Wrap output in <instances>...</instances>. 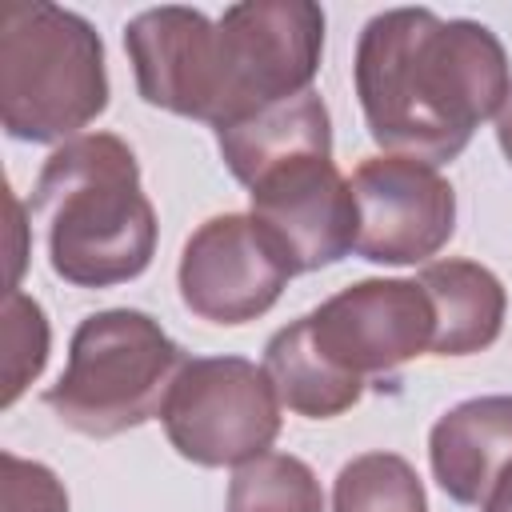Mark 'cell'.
Masks as SVG:
<instances>
[{"label": "cell", "instance_id": "cell-1", "mask_svg": "<svg viewBox=\"0 0 512 512\" xmlns=\"http://www.w3.org/2000/svg\"><path fill=\"white\" fill-rule=\"evenodd\" d=\"M352 72L368 136L388 156L424 164L456 160L512 88L496 32L480 20H440L432 8L372 16Z\"/></svg>", "mask_w": 512, "mask_h": 512}, {"label": "cell", "instance_id": "cell-2", "mask_svg": "<svg viewBox=\"0 0 512 512\" xmlns=\"http://www.w3.org/2000/svg\"><path fill=\"white\" fill-rule=\"evenodd\" d=\"M32 216L44 224L52 272L76 288H112L152 264L156 212L136 152L112 132L64 140L44 160Z\"/></svg>", "mask_w": 512, "mask_h": 512}, {"label": "cell", "instance_id": "cell-3", "mask_svg": "<svg viewBox=\"0 0 512 512\" xmlns=\"http://www.w3.org/2000/svg\"><path fill=\"white\" fill-rule=\"evenodd\" d=\"M108 108L104 44L96 28L60 4H0V120L32 144H56Z\"/></svg>", "mask_w": 512, "mask_h": 512}, {"label": "cell", "instance_id": "cell-4", "mask_svg": "<svg viewBox=\"0 0 512 512\" xmlns=\"http://www.w3.org/2000/svg\"><path fill=\"white\" fill-rule=\"evenodd\" d=\"M180 368V344L148 312L104 308L72 332L68 364L44 404L84 436H120L160 416Z\"/></svg>", "mask_w": 512, "mask_h": 512}, {"label": "cell", "instance_id": "cell-5", "mask_svg": "<svg viewBox=\"0 0 512 512\" xmlns=\"http://www.w3.org/2000/svg\"><path fill=\"white\" fill-rule=\"evenodd\" d=\"M324 52V12L312 0L232 4L216 20L212 128L308 92Z\"/></svg>", "mask_w": 512, "mask_h": 512}, {"label": "cell", "instance_id": "cell-6", "mask_svg": "<svg viewBox=\"0 0 512 512\" xmlns=\"http://www.w3.org/2000/svg\"><path fill=\"white\" fill-rule=\"evenodd\" d=\"M172 448L200 464H248L280 432V396L264 368L244 356H192L160 408Z\"/></svg>", "mask_w": 512, "mask_h": 512}, {"label": "cell", "instance_id": "cell-7", "mask_svg": "<svg viewBox=\"0 0 512 512\" xmlns=\"http://www.w3.org/2000/svg\"><path fill=\"white\" fill-rule=\"evenodd\" d=\"M348 188L356 200V252L372 264H420L456 232V192L436 164L368 156Z\"/></svg>", "mask_w": 512, "mask_h": 512}, {"label": "cell", "instance_id": "cell-8", "mask_svg": "<svg viewBox=\"0 0 512 512\" xmlns=\"http://www.w3.org/2000/svg\"><path fill=\"white\" fill-rule=\"evenodd\" d=\"M304 320L316 348L356 380L396 372L412 356L432 352L436 332L420 280H356Z\"/></svg>", "mask_w": 512, "mask_h": 512}, {"label": "cell", "instance_id": "cell-9", "mask_svg": "<svg viewBox=\"0 0 512 512\" xmlns=\"http://www.w3.org/2000/svg\"><path fill=\"white\" fill-rule=\"evenodd\" d=\"M252 220L296 272H316L356 248V200L332 156H296L248 184Z\"/></svg>", "mask_w": 512, "mask_h": 512}, {"label": "cell", "instance_id": "cell-10", "mask_svg": "<svg viewBox=\"0 0 512 512\" xmlns=\"http://www.w3.org/2000/svg\"><path fill=\"white\" fill-rule=\"evenodd\" d=\"M288 276L292 268L272 240L240 212L204 220L188 236L176 272L184 308L208 324H248L264 316L280 300Z\"/></svg>", "mask_w": 512, "mask_h": 512}, {"label": "cell", "instance_id": "cell-11", "mask_svg": "<svg viewBox=\"0 0 512 512\" xmlns=\"http://www.w3.org/2000/svg\"><path fill=\"white\" fill-rule=\"evenodd\" d=\"M136 88L152 108L212 124L216 20L196 8H148L124 28Z\"/></svg>", "mask_w": 512, "mask_h": 512}, {"label": "cell", "instance_id": "cell-12", "mask_svg": "<svg viewBox=\"0 0 512 512\" xmlns=\"http://www.w3.org/2000/svg\"><path fill=\"white\" fill-rule=\"evenodd\" d=\"M432 476L456 504L484 508L512 468V396H476L432 424Z\"/></svg>", "mask_w": 512, "mask_h": 512}, {"label": "cell", "instance_id": "cell-13", "mask_svg": "<svg viewBox=\"0 0 512 512\" xmlns=\"http://www.w3.org/2000/svg\"><path fill=\"white\" fill-rule=\"evenodd\" d=\"M216 144L228 172L248 188L256 176L296 156H332V120L324 100L308 88L292 100L268 104L236 124L216 128Z\"/></svg>", "mask_w": 512, "mask_h": 512}, {"label": "cell", "instance_id": "cell-14", "mask_svg": "<svg viewBox=\"0 0 512 512\" xmlns=\"http://www.w3.org/2000/svg\"><path fill=\"white\" fill-rule=\"evenodd\" d=\"M420 288L432 300L436 356H472L496 344L504 328V284L476 260H436L420 276Z\"/></svg>", "mask_w": 512, "mask_h": 512}, {"label": "cell", "instance_id": "cell-15", "mask_svg": "<svg viewBox=\"0 0 512 512\" xmlns=\"http://www.w3.org/2000/svg\"><path fill=\"white\" fill-rule=\"evenodd\" d=\"M280 396L284 408L300 412V416H312V420H328V416H340L348 412L360 392H364V380L340 372L312 340L308 332V320H292L288 328H280L268 348H264V364H260Z\"/></svg>", "mask_w": 512, "mask_h": 512}, {"label": "cell", "instance_id": "cell-16", "mask_svg": "<svg viewBox=\"0 0 512 512\" xmlns=\"http://www.w3.org/2000/svg\"><path fill=\"white\" fill-rule=\"evenodd\" d=\"M228 512H324V492L300 456L264 452L236 468Z\"/></svg>", "mask_w": 512, "mask_h": 512}, {"label": "cell", "instance_id": "cell-17", "mask_svg": "<svg viewBox=\"0 0 512 512\" xmlns=\"http://www.w3.org/2000/svg\"><path fill=\"white\" fill-rule=\"evenodd\" d=\"M332 512H428V496L404 456L364 452L340 468Z\"/></svg>", "mask_w": 512, "mask_h": 512}, {"label": "cell", "instance_id": "cell-18", "mask_svg": "<svg viewBox=\"0 0 512 512\" xmlns=\"http://www.w3.org/2000/svg\"><path fill=\"white\" fill-rule=\"evenodd\" d=\"M44 360H48L44 308L12 288L4 304V404H16V396L40 376Z\"/></svg>", "mask_w": 512, "mask_h": 512}, {"label": "cell", "instance_id": "cell-19", "mask_svg": "<svg viewBox=\"0 0 512 512\" xmlns=\"http://www.w3.org/2000/svg\"><path fill=\"white\" fill-rule=\"evenodd\" d=\"M4 464V512H68V492L52 468L20 460L16 452L0 456Z\"/></svg>", "mask_w": 512, "mask_h": 512}, {"label": "cell", "instance_id": "cell-20", "mask_svg": "<svg viewBox=\"0 0 512 512\" xmlns=\"http://www.w3.org/2000/svg\"><path fill=\"white\" fill-rule=\"evenodd\" d=\"M496 140H500V148H504V156L512 164V88H508V96H504V104L496 112Z\"/></svg>", "mask_w": 512, "mask_h": 512}, {"label": "cell", "instance_id": "cell-21", "mask_svg": "<svg viewBox=\"0 0 512 512\" xmlns=\"http://www.w3.org/2000/svg\"><path fill=\"white\" fill-rule=\"evenodd\" d=\"M484 512H512V468H508V472L500 476V484L492 488V496H488Z\"/></svg>", "mask_w": 512, "mask_h": 512}]
</instances>
